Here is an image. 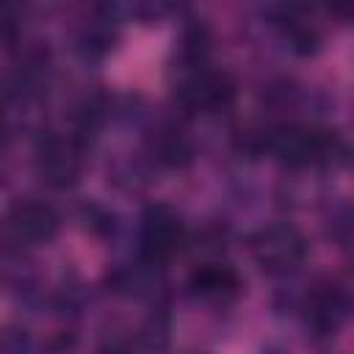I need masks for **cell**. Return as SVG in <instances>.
I'll return each instance as SVG.
<instances>
[{
	"label": "cell",
	"instance_id": "6da1fadb",
	"mask_svg": "<svg viewBox=\"0 0 354 354\" xmlns=\"http://www.w3.org/2000/svg\"><path fill=\"white\" fill-rule=\"evenodd\" d=\"M194 285L205 293H216L224 288H235V274L230 268H202L194 274Z\"/></svg>",
	"mask_w": 354,
	"mask_h": 354
}]
</instances>
